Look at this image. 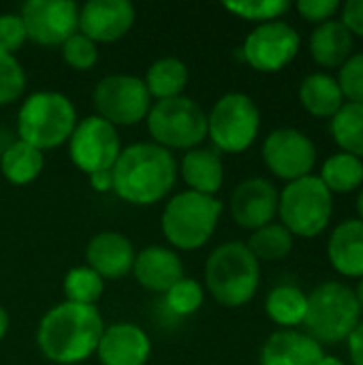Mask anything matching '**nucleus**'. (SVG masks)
<instances>
[{
  "label": "nucleus",
  "mask_w": 363,
  "mask_h": 365,
  "mask_svg": "<svg viewBox=\"0 0 363 365\" xmlns=\"http://www.w3.org/2000/svg\"><path fill=\"white\" fill-rule=\"evenodd\" d=\"M103 331L105 323L96 306L62 302L41 319L36 346L51 364L77 365L96 355Z\"/></svg>",
  "instance_id": "f257e3e1"
},
{
  "label": "nucleus",
  "mask_w": 363,
  "mask_h": 365,
  "mask_svg": "<svg viewBox=\"0 0 363 365\" xmlns=\"http://www.w3.org/2000/svg\"><path fill=\"white\" fill-rule=\"evenodd\" d=\"M113 192L133 205H152L165 199L178 182L173 152L141 141L124 148L111 169Z\"/></svg>",
  "instance_id": "f03ea898"
},
{
  "label": "nucleus",
  "mask_w": 363,
  "mask_h": 365,
  "mask_svg": "<svg viewBox=\"0 0 363 365\" xmlns=\"http://www.w3.org/2000/svg\"><path fill=\"white\" fill-rule=\"evenodd\" d=\"M261 265L242 242L220 244L205 261V287L225 308L246 306L259 289Z\"/></svg>",
  "instance_id": "7ed1b4c3"
},
{
  "label": "nucleus",
  "mask_w": 363,
  "mask_h": 365,
  "mask_svg": "<svg viewBox=\"0 0 363 365\" xmlns=\"http://www.w3.org/2000/svg\"><path fill=\"white\" fill-rule=\"evenodd\" d=\"M77 122V109L66 94L41 90L21 103L17 111V135L21 141L45 152L68 143Z\"/></svg>",
  "instance_id": "20e7f679"
},
{
  "label": "nucleus",
  "mask_w": 363,
  "mask_h": 365,
  "mask_svg": "<svg viewBox=\"0 0 363 365\" xmlns=\"http://www.w3.org/2000/svg\"><path fill=\"white\" fill-rule=\"evenodd\" d=\"M220 216V199L195 190H182L167 201L160 216V229L173 248L199 250L212 240Z\"/></svg>",
  "instance_id": "39448f33"
},
{
  "label": "nucleus",
  "mask_w": 363,
  "mask_h": 365,
  "mask_svg": "<svg viewBox=\"0 0 363 365\" xmlns=\"http://www.w3.org/2000/svg\"><path fill=\"white\" fill-rule=\"evenodd\" d=\"M362 308L355 291L342 282H323L308 295L304 325L319 344H338L359 325Z\"/></svg>",
  "instance_id": "423d86ee"
},
{
  "label": "nucleus",
  "mask_w": 363,
  "mask_h": 365,
  "mask_svg": "<svg viewBox=\"0 0 363 365\" xmlns=\"http://www.w3.org/2000/svg\"><path fill=\"white\" fill-rule=\"evenodd\" d=\"M152 143L165 150H193L208 137V113L203 107L188 98H167L156 101L145 118Z\"/></svg>",
  "instance_id": "0eeeda50"
},
{
  "label": "nucleus",
  "mask_w": 363,
  "mask_h": 365,
  "mask_svg": "<svg viewBox=\"0 0 363 365\" xmlns=\"http://www.w3.org/2000/svg\"><path fill=\"white\" fill-rule=\"evenodd\" d=\"M334 212V195L317 175L289 182L278 195V216L291 235L317 237L321 235Z\"/></svg>",
  "instance_id": "6e6552de"
},
{
  "label": "nucleus",
  "mask_w": 363,
  "mask_h": 365,
  "mask_svg": "<svg viewBox=\"0 0 363 365\" xmlns=\"http://www.w3.org/2000/svg\"><path fill=\"white\" fill-rule=\"evenodd\" d=\"M259 130L261 111L244 92H229L220 96L208 113V137L218 152H246L257 141Z\"/></svg>",
  "instance_id": "1a4fd4ad"
},
{
  "label": "nucleus",
  "mask_w": 363,
  "mask_h": 365,
  "mask_svg": "<svg viewBox=\"0 0 363 365\" xmlns=\"http://www.w3.org/2000/svg\"><path fill=\"white\" fill-rule=\"evenodd\" d=\"M96 115L118 126H133L148 118L152 96L145 81L135 75H107L92 94Z\"/></svg>",
  "instance_id": "9d476101"
},
{
  "label": "nucleus",
  "mask_w": 363,
  "mask_h": 365,
  "mask_svg": "<svg viewBox=\"0 0 363 365\" xmlns=\"http://www.w3.org/2000/svg\"><path fill=\"white\" fill-rule=\"evenodd\" d=\"M120 152L122 143L118 128L96 113L79 120L68 139V156L86 175L113 169Z\"/></svg>",
  "instance_id": "9b49d317"
},
{
  "label": "nucleus",
  "mask_w": 363,
  "mask_h": 365,
  "mask_svg": "<svg viewBox=\"0 0 363 365\" xmlns=\"http://www.w3.org/2000/svg\"><path fill=\"white\" fill-rule=\"evenodd\" d=\"M302 38L287 21L259 24L242 45V58L259 73H278L291 64L300 51Z\"/></svg>",
  "instance_id": "f8f14e48"
},
{
  "label": "nucleus",
  "mask_w": 363,
  "mask_h": 365,
  "mask_svg": "<svg viewBox=\"0 0 363 365\" xmlns=\"http://www.w3.org/2000/svg\"><path fill=\"white\" fill-rule=\"evenodd\" d=\"M263 160L267 169L287 182L312 175L317 165V148L312 139L297 128H276L263 141Z\"/></svg>",
  "instance_id": "ddd939ff"
},
{
  "label": "nucleus",
  "mask_w": 363,
  "mask_h": 365,
  "mask_svg": "<svg viewBox=\"0 0 363 365\" xmlns=\"http://www.w3.org/2000/svg\"><path fill=\"white\" fill-rule=\"evenodd\" d=\"M19 15L28 41L45 47L62 45L68 36L79 32V6L71 0H28Z\"/></svg>",
  "instance_id": "4468645a"
},
{
  "label": "nucleus",
  "mask_w": 363,
  "mask_h": 365,
  "mask_svg": "<svg viewBox=\"0 0 363 365\" xmlns=\"http://www.w3.org/2000/svg\"><path fill=\"white\" fill-rule=\"evenodd\" d=\"M137 11L128 0H90L79 6V32L94 43H113L135 26Z\"/></svg>",
  "instance_id": "2eb2a0df"
},
{
  "label": "nucleus",
  "mask_w": 363,
  "mask_h": 365,
  "mask_svg": "<svg viewBox=\"0 0 363 365\" xmlns=\"http://www.w3.org/2000/svg\"><path fill=\"white\" fill-rule=\"evenodd\" d=\"M278 214V190L265 178H248L240 182L231 195V216L248 231H257Z\"/></svg>",
  "instance_id": "dca6fc26"
},
{
  "label": "nucleus",
  "mask_w": 363,
  "mask_h": 365,
  "mask_svg": "<svg viewBox=\"0 0 363 365\" xmlns=\"http://www.w3.org/2000/svg\"><path fill=\"white\" fill-rule=\"evenodd\" d=\"M133 242L118 231H101L86 246V265L103 280H120L133 272L135 265Z\"/></svg>",
  "instance_id": "f3484780"
},
{
  "label": "nucleus",
  "mask_w": 363,
  "mask_h": 365,
  "mask_svg": "<svg viewBox=\"0 0 363 365\" xmlns=\"http://www.w3.org/2000/svg\"><path fill=\"white\" fill-rule=\"evenodd\" d=\"M150 355V336L135 323H113L105 327L96 349L101 365H145Z\"/></svg>",
  "instance_id": "a211bd4d"
},
{
  "label": "nucleus",
  "mask_w": 363,
  "mask_h": 365,
  "mask_svg": "<svg viewBox=\"0 0 363 365\" xmlns=\"http://www.w3.org/2000/svg\"><path fill=\"white\" fill-rule=\"evenodd\" d=\"M131 274L145 291L165 295L184 278V263L178 252L167 246H148L135 257Z\"/></svg>",
  "instance_id": "6ab92c4d"
},
{
  "label": "nucleus",
  "mask_w": 363,
  "mask_h": 365,
  "mask_svg": "<svg viewBox=\"0 0 363 365\" xmlns=\"http://www.w3.org/2000/svg\"><path fill=\"white\" fill-rule=\"evenodd\" d=\"M323 355V346L308 334L280 329L265 340L259 361L261 365H317Z\"/></svg>",
  "instance_id": "aec40b11"
},
{
  "label": "nucleus",
  "mask_w": 363,
  "mask_h": 365,
  "mask_svg": "<svg viewBox=\"0 0 363 365\" xmlns=\"http://www.w3.org/2000/svg\"><path fill=\"white\" fill-rule=\"evenodd\" d=\"M178 173H182L184 182L190 186L188 190L216 197V192L223 188L225 182V163L218 150L193 148L182 156Z\"/></svg>",
  "instance_id": "412c9836"
},
{
  "label": "nucleus",
  "mask_w": 363,
  "mask_h": 365,
  "mask_svg": "<svg viewBox=\"0 0 363 365\" xmlns=\"http://www.w3.org/2000/svg\"><path fill=\"white\" fill-rule=\"evenodd\" d=\"M327 257L332 267L347 278H363V222H340L327 244Z\"/></svg>",
  "instance_id": "4be33fe9"
},
{
  "label": "nucleus",
  "mask_w": 363,
  "mask_h": 365,
  "mask_svg": "<svg viewBox=\"0 0 363 365\" xmlns=\"http://www.w3.org/2000/svg\"><path fill=\"white\" fill-rule=\"evenodd\" d=\"M310 53L325 68L342 66L353 56V34L338 19L319 24L310 36Z\"/></svg>",
  "instance_id": "5701e85b"
},
{
  "label": "nucleus",
  "mask_w": 363,
  "mask_h": 365,
  "mask_svg": "<svg viewBox=\"0 0 363 365\" xmlns=\"http://www.w3.org/2000/svg\"><path fill=\"white\" fill-rule=\"evenodd\" d=\"M300 103L317 118H334L342 109L344 96L338 79L327 73H312L300 86Z\"/></svg>",
  "instance_id": "b1692460"
},
{
  "label": "nucleus",
  "mask_w": 363,
  "mask_h": 365,
  "mask_svg": "<svg viewBox=\"0 0 363 365\" xmlns=\"http://www.w3.org/2000/svg\"><path fill=\"white\" fill-rule=\"evenodd\" d=\"M45 167V156L30 143L15 139L0 154V171L6 182L15 186H26L34 182Z\"/></svg>",
  "instance_id": "393cba45"
},
{
  "label": "nucleus",
  "mask_w": 363,
  "mask_h": 365,
  "mask_svg": "<svg viewBox=\"0 0 363 365\" xmlns=\"http://www.w3.org/2000/svg\"><path fill=\"white\" fill-rule=\"evenodd\" d=\"M190 79L188 66L173 56L158 58L156 62L150 64L143 81L145 88L152 96V101H167V98H178L186 90Z\"/></svg>",
  "instance_id": "a878e982"
},
{
  "label": "nucleus",
  "mask_w": 363,
  "mask_h": 365,
  "mask_svg": "<svg viewBox=\"0 0 363 365\" xmlns=\"http://www.w3.org/2000/svg\"><path fill=\"white\" fill-rule=\"evenodd\" d=\"M319 180L332 195L353 192L363 184V160L347 152L334 154L323 163Z\"/></svg>",
  "instance_id": "bb28decb"
},
{
  "label": "nucleus",
  "mask_w": 363,
  "mask_h": 365,
  "mask_svg": "<svg viewBox=\"0 0 363 365\" xmlns=\"http://www.w3.org/2000/svg\"><path fill=\"white\" fill-rule=\"evenodd\" d=\"M306 308H308V295H304L297 287H291V284L276 287L274 291H270L265 299L267 317L276 325H282L285 329L304 323Z\"/></svg>",
  "instance_id": "cd10ccee"
},
{
  "label": "nucleus",
  "mask_w": 363,
  "mask_h": 365,
  "mask_svg": "<svg viewBox=\"0 0 363 365\" xmlns=\"http://www.w3.org/2000/svg\"><path fill=\"white\" fill-rule=\"evenodd\" d=\"M329 130L342 152L363 158V105L344 103L332 118Z\"/></svg>",
  "instance_id": "c85d7f7f"
},
{
  "label": "nucleus",
  "mask_w": 363,
  "mask_h": 365,
  "mask_svg": "<svg viewBox=\"0 0 363 365\" xmlns=\"http://www.w3.org/2000/svg\"><path fill=\"white\" fill-rule=\"evenodd\" d=\"M62 289L66 297L64 302L79 306H96V302L105 293V280L88 265H79L66 272Z\"/></svg>",
  "instance_id": "c756f323"
},
{
  "label": "nucleus",
  "mask_w": 363,
  "mask_h": 365,
  "mask_svg": "<svg viewBox=\"0 0 363 365\" xmlns=\"http://www.w3.org/2000/svg\"><path fill=\"white\" fill-rule=\"evenodd\" d=\"M257 261H282L293 250V235L282 225H265L252 231L250 242L246 244Z\"/></svg>",
  "instance_id": "7c9ffc66"
},
{
  "label": "nucleus",
  "mask_w": 363,
  "mask_h": 365,
  "mask_svg": "<svg viewBox=\"0 0 363 365\" xmlns=\"http://www.w3.org/2000/svg\"><path fill=\"white\" fill-rule=\"evenodd\" d=\"M203 302H205V289L201 287V282L186 276L165 293V306L175 317H190L199 312Z\"/></svg>",
  "instance_id": "2f4dec72"
},
{
  "label": "nucleus",
  "mask_w": 363,
  "mask_h": 365,
  "mask_svg": "<svg viewBox=\"0 0 363 365\" xmlns=\"http://www.w3.org/2000/svg\"><path fill=\"white\" fill-rule=\"evenodd\" d=\"M223 6L242 19L259 24L276 21L291 9L287 0H227Z\"/></svg>",
  "instance_id": "473e14b6"
},
{
  "label": "nucleus",
  "mask_w": 363,
  "mask_h": 365,
  "mask_svg": "<svg viewBox=\"0 0 363 365\" xmlns=\"http://www.w3.org/2000/svg\"><path fill=\"white\" fill-rule=\"evenodd\" d=\"M26 90V71L21 62L6 51H0V107L15 103Z\"/></svg>",
  "instance_id": "72a5a7b5"
},
{
  "label": "nucleus",
  "mask_w": 363,
  "mask_h": 365,
  "mask_svg": "<svg viewBox=\"0 0 363 365\" xmlns=\"http://www.w3.org/2000/svg\"><path fill=\"white\" fill-rule=\"evenodd\" d=\"M62 58L64 62L75 68V71H90L96 60H98V47L94 41H90L86 34L75 32L73 36H68L62 45Z\"/></svg>",
  "instance_id": "f704fd0d"
},
{
  "label": "nucleus",
  "mask_w": 363,
  "mask_h": 365,
  "mask_svg": "<svg viewBox=\"0 0 363 365\" xmlns=\"http://www.w3.org/2000/svg\"><path fill=\"white\" fill-rule=\"evenodd\" d=\"M338 86H340L344 98H349L351 103L363 105V51L362 53H353L340 66Z\"/></svg>",
  "instance_id": "c9c22d12"
},
{
  "label": "nucleus",
  "mask_w": 363,
  "mask_h": 365,
  "mask_svg": "<svg viewBox=\"0 0 363 365\" xmlns=\"http://www.w3.org/2000/svg\"><path fill=\"white\" fill-rule=\"evenodd\" d=\"M28 41L26 26L19 13H2L0 15V51L13 53L24 47Z\"/></svg>",
  "instance_id": "e433bc0d"
},
{
  "label": "nucleus",
  "mask_w": 363,
  "mask_h": 365,
  "mask_svg": "<svg viewBox=\"0 0 363 365\" xmlns=\"http://www.w3.org/2000/svg\"><path fill=\"white\" fill-rule=\"evenodd\" d=\"M297 11L308 21L325 24L340 11V2L338 0H300Z\"/></svg>",
  "instance_id": "4c0bfd02"
},
{
  "label": "nucleus",
  "mask_w": 363,
  "mask_h": 365,
  "mask_svg": "<svg viewBox=\"0 0 363 365\" xmlns=\"http://www.w3.org/2000/svg\"><path fill=\"white\" fill-rule=\"evenodd\" d=\"M342 24L351 34L363 36V0H349L342 6Z\"/></svg>",
  "instance_id": "58836bf2"
},
{
  "label": "nucleus",
  "mask_w": 363,
  "mask_h": 365,
  "mask_svg": "<svg viewBox=\"0 0 363 365\" xmlns=\"http://www.w3.org/2000/svg\"><path fill=\"white\" fill-rule=\"evenodd\" d=\"M349 355L353 365H363V321H359V325L355 327V331L349 336Z\"/></svg>",
  "instance_id": "ea45409f"
},
{
  "label": "nucleus",
  "mask_w": 363,
  "mask_h": 365,
  "mask_svg": "<svg viewBox=\"0 0 363 365\" xmlns=\"http://www.w3.org/2000/svg\"><path fill=\"white\" fill-rule=\"evenodd\" d=\"M88 180H90V186L96 192H113V173H111V169L109 171H96L92 175H88Z\"/></svg>",
  "instance_id": "a19ab883"
},
{
  "label": "nucleus",
  "mask_w": 363,
  "mask_h": 365,
  "mask_svg": "<svg viewBox=\"0 0 363 365\" xmlns=\"http://www.w3.org/2000/svg\"><path fill=\"white\" fill-rule=\"evenodd\" d=\"M9 323H11V321H9V312L0 306V340L6 336V331H9Z\"/></svg>",
  "instance_id": "79ce46f5"
},
{
  "label": "nucleus",
  "mask_w": 363,
  "mask_h": 365,
  "mask_svg": "<svg viewBox=\"0 0 363 365\" xmlns=\"http://www.w3.org/2000/svg\"><path fill=\"white\" fill-rule=\"evenodd\" d=\"M317 365H344L340 359H336V357H329V355H323V359L319 361Z\"/></svg>",
  "instance_id": "37998d69"
},
{
  "label": "nucleus",
  "mask_w": 363,
  "mask_h": 365,
  "mask_svg": "<svg viewBox=\"0 0 363 365\" xmlns=\"http://www.w3.org/2000/svg\"><path fill=\"white\" fill-rule=\"evenodd\" d=\"M355 297H357V304H359V308H362V312H363V278L359 280V284H357Z\"/></svg>",
  "instance_id": "c03bdc74"
},
{
  "label": "nucleus",
  "mask_w": 363,
  "mask_h": 365,
  "mask_svg": "<svg viewBox=\"0 0 363 365\" xmlns=\"http://www.w3.org/2000/svg\"><path fill=\"white\" fill-rule=\"evenodd\" d=\"M357 212H359V220L363 222V190L359 192V197H357Z\"/></svg>",
  "instance_id": "a18cd8bd"
}]
</instances>
